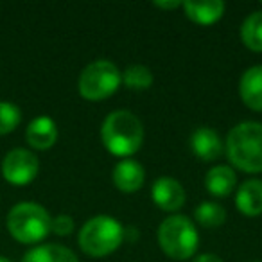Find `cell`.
Returning a JSON list of instances; mask_svg holds the SVG:
<instances>
[{"label": "cell", "mask_w": 262, "mask_h": 262, "mask_svg": "<svg viewBox=\"0 0 262 262\" xmlns=\"http://www.w3.org/2000/svg\"><path fill=\"white\" fill-rule=\"evenodd\" d=\"M22 122V112L16 104L0 101V137L9 135Z\"/></svg>", "instance_id": "20"}, {"label": "cell", "mask_w": 262, "mask_h": 262, "mask_svg": "<svg viewBox=\"0 0 262 262\" xmlns=\"http://www.w3.org/2000/svg\"><path fill=\"white\" fill-rule=\"evenodd\" d=\"M155 6L160 9H178L182 8V2H178V0H174V2H155Z\"/></svg>", "instance_id": "24"}, {"label": "cell", "mask_w": 262, "mask_h": 262, "mask_svg": "<svg viewBox=\"0 0 262 262\" xmlns=\"http://www.w3.org/2000/svg\"><path fill=\"white\" fill-rule=\"evenodd\" d=\"M51 232H54L59 237H67L74 232V219L69 214H59L52 217L51 221Z\"/></svg>", "instance_id": "21"}, {"label": "cell", "mask_w": 262, "mask_h": 262, "mask_svg": "<svg viewBox=\"0 0 262 262\" xmlns=\"http://www.w3.org/2000/svg\"><path fill=\"white\" fill-rule=\"evenodd\" d=\"M158 246L174 260L192 258L200 246V233L192 221L187 215H169L158 226Z\"/></svg>", "instance_id": "4"}, {"label": "cell", "mask_w": 262, "mask_h": 262, "mask_svg": "<svg viewBox=\"0 0 262 262\" xmlns=\"http://www.w3.org/2000/svg\"><path fill=\"white\" fill-rule=\"evenodd\" d=\"M190 262H223V260L214 253H203V255H198V257H194Z\"/></svg>", "instance_id": "23"}, {"label": "cell", "mask_w": 262, "mask_h": 262, "mask_svg": "<svg viewBox=\"0 0 262 262\" xmlns=\"http://www.w3.org/2000/svg\"><path fill=\"white\" fill-rule=\"evenodd\" d=\"M144 182H146V171H144L142 164L133 158L119 160L113 167V185L120 192H137L144 187Z\"/></svg>", "instance_id": "10"}, {"label": "cell", "mask_w": 262, "mask_h": 262, "mask_svg": "<svg viewBox=\"0 0 262 262\" xmlns=\"http://www.w3.org/2000/svg\"><path fill=\"white\" fill-rule=\"evenodd\" d=\"M239 95L246 108L262 112V65L244 70L239 81Z\"/></svg>", "instance_id": "13"}, {"label": "cell", "mask_w": 262, "mask_h": 262, "mask_svg": "<svg viewBox=\"0 0 262 262\" xmlns=\"http://www.w3.org/2000/svg\"><path fill=\"white\" fill-rule=\"evenodd\" d=\"M194 219L200 226L203 228H217L226 221V210L221 203L215 201H203L196 207L194 210Z\"/></svg>", "instance_id": "18"}, {"label": "cell", "mask_w": 262, "mask_h": 262, "mask_svg": "<svg viewBox=\"0 0 262 262\" xmlns=\"http://www.w3.org/2000/svg\"><path fill=\"white\" fill-rule=\"evenodd\" d=\"M40 171V160L29 149L16 147L11 149L2 160V176L8 183L15 187L29 185Z\"/></svg>", "instance_id": "7"}, {"label": "cell", "mask_w": 262, "mask_h": 262, "mask_svg": "<svg viewBox=\"0 0 262 262\" xmlns=\"http://www.w3.org/2000/svg\"><path fill=\"white\" fill-rule=\"evenodd\" d=\"M0 262H11V260H9L8 257H2V255H0Z\"/></svg>", "instance_id": "25"}, {"label": "cell", "mask_w": 262, "mask_h": 262, "mask_svg": "<svg viewBox=\"0 0 262 262\" xmlns=\"http://www.w3.org/2000/svg\"><path fill=\"white\" fill-rule=\"evenodd\" d=\"M235 207L244 217H258L262 214V180H246L235 190Z\"/></svg>", "instance_id": "12"}, {"label": "cell", "mask_w": 262, "mask_h": 262, "mask_svg": "<svg viewBox=\"0 0 262 262\" xmlns=\"http://www.w3.org/2000/svg\"><path fill=\"white\" fill-rule=\"evenodd\" d=\"M51 221L52 217L45 207L33 201H24L9 210L8 230L18 243L36 244L51 233Z\"/></svg>", "instance_id": "5"}, {"label": "cell", "mask_w": 262, "mask_h": 262, "mask_svg": "<svg viewBox=\"0 0 262 262\" xmlns=\"http://www.w3.org/2000/svg\"><path fill=\"white\" fill-rule=\"evenodd\" d=\"M241 40L244 47L253 52H262V9L253 11L241 26Z\"/></svg>", "instance_id": "17"}, {"label": "cell", "mask_w": 262, "mask_h": 262, "mask_svg": "<svg viewBox=\"0 0 262 262\" xmlns=\"http://www.w3.org/2000/svg\"><path fill=\"white\" fill-rule=\"evenodd\" d=\"M139 237H140L139 228H135V226H126V228H124V241L133 243V241H137Z\"/></svg>", "instance_id": "22"}, {"label": "cell", "mask_w": 262, "mask_h": 262, "mask_svg": "<svg viewBox=\"0 0 262 262\" xmlns=\"http://www.w3.org/2000/svg\"><path fill=\"white\" fill-rule=\"evenodd\" d=\"M187 18L198 26H212L225 15V2L223 0H205V2H196L189 0L182 4Z\"/></svg>", "instance_id": "14"}, {"label": "cell", "mask_w": 262, "mask_h": 262, "mask_svg": "<svg viewBox=\"0 0 262 262\" xmlns=\"http://www.w3.org/2000/svg\"><path fill=\"white\" fill-rule=\"evenodd\" d=\"M185 198L187 194L182 183L169 176L155 180L151 185V200L164 212H178L185 205Z\"/></svg>", "instance_id": "8"}, {"label": "cell", "mask_w": 262, "mask_h": 262, "mask_svg": "<svg viewBox=\"0 0 262 262\" xmlns=\"http://www.w3.org/2000/svg\"><path fill=\"white\" fill-rule=\"evenodd\" d=\"M225 153L235 169L250 174L262 172V122L244 120L228 131Z\"/></svg>", "instance_id": "2"}, {"label": "cell", "mask_w": 262, "mask_h": 262, "mask_svg": "<svg viewBox=\"0 0 262 262\" xmlns=\"http://www.w3.org/2000/svg\"><path fill=\"white\" fill-rule=\"evenodd\" d=\"M237 174L230 165H214L205 174V189L214 198H226L235 190Z\"/></svg>", "instance_id": "15"}, {"label": "cell", "mask_w": 262, "mask_h": 262, "mask_svg": "<svg viewBox=\"0 0 262 262\" xmlns=\"http://www.w3.org/2000/svg\"><path fill=\"white\" fill-rule=\"evenodd\" d=\"M190 149L200 160L214 162L225 153V142L214 127L200 126L190 135Z\"/></svg>", "instance_id": "9"}, {"label": "cell", "mask_w": 262, "mask_h": 262, "mask_svg": "<svg viewBox=\"0 0 262 262\" xmlns=\"http://www.w3.org/2000/svg\"><path fill=\"white\" fill-rule=\"evenodd\" d=\"M101 140L108 153L119 158H129L142 147L144 126L129 110H115L101 126Z\"/></svg>", "instance_id": "1"}, {"label": "cell", "mask_w": 262, "mask_h": 262, "mask_svg": "<svg viewBox=\"0 0 262 262\" xmlns=\"http://www.w3.org/2000/svg\"><path fill=\"white\" fill-rule=\"evenodd\" d=\"M77 243L88 257H106L124 243V226L112 215L99 214L81 226Z\"/></svg>", "instance_id": "3"}, {"label": "cell", "mask_w": 262, "mask_h": 262, "mask_svg": "<svg viewBox=\"0 0 262 262\" xmlns=\"http://www.w3.org/2000/svg\"><path fill=\"white\" fill-rule=\"evenodd\" d=\"M122 84L127 90H135V92H144L147 88L153 86V72H151L149 67L146 65H129L122 74Z\"/></svg>", "instance_id": "19"}, {"label": "cell", "mask_w": 262, "mask_h": 262, "mask_svg": "<svg viewBox=\"0 0 262 262\" xmlns=\"http://www.w3.org/2000/svg\"><path fill=\"white\" fill-rule=\"evenodd\" d=\"M120 83H122V76L115 63L110 59H95L88 63L79 74L77 90L83 99L99 102L112 97L119 90Z\"/></svg>", "instance_id": "6"}, {"label": "cell", "mask_w": 262, "mask_h": 262, "mask_svg": "<svg viewBox=\"0 0 262 262\" xmlns=\"http://www.w3.org/2000/svg\"><path fill=\"white\" fill-rule=\"evenodd\" d=\"M22 262H79L70 248L61 244H40L24 255Z\"/></svg>", "instance_id": "16"}, {"label": "cell", "mask_w": 262, "mask_h": 262, "mask_svg": "<svg viewBox=\"0 0 262 262\" xmlns=\"http://www.w3.org/2000/svg\"><path fill=\"white\" fill-rule=\"evenodd\" d=\"M26 140L33 149L47 151L58 140V126L47 115H40L29 122L26 129Z\"/></svg>", "instance_id": "11"}]
</instances>
